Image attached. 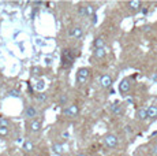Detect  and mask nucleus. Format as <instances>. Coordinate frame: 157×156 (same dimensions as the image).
<instances>
[{
    "label": "nucleus",
    "instance_id": "obj_1",
    "mask_svg": "<svg viewBox=\"0 0 157 156\" xmlns=\"http://www.w3.org/2000/svg\"><path fill=\"white\" fill-rule=\"evenodd\" d=\"M74 62V53H72L71 49L66 48L62 52V67L63 68H68Z\"/></svg>",
    "mask_w": 157,
    "mask_h": 156
},
{
    "label": "nucleus",
    "instance_id": "obj_2",
    "mask_svg": "<svg viewBox=\"0 0 157 156\" xmlns=\"http://www.w3.org/2000/svg\"><path fill=\"white\" fill-rule=\"evenodd\" d=\"M87 78H89V68L81 67L77 73V82L79 84V85H82V84H85L87 81Z\"/></svg>",
    "mask_w": 157,
    "mask_h": 156
},
{
    "label": "nucleus",
    "instance_id": "obj_3",
    "mask_svg": "<svg viewBox=\"0 0 157 156\" xmlns=\"http://www.w3.org/2000/svg\"><path fill=\"white\" fill-rule=\"evenodd\" d=\"M111 112H112L115 116H123L124 115V106L120 104L119 101H115L112 106H111Z\"/></svg>",
    "mask_w": 157,
    "mask_h": 156
},
{
    "label": "nucleus",
    "instance_id": "obj_4",
    "mask_svg": "<svg viewBox=\"0 0 157 156\" xmlns=\"http://www.w3.org/2000/svg\"><path fill=\"white\" fill-rule=\"evenodd\" d=\"M63 115L66 116H70V118H74V116H78L79 115V107L72 104V106H68L67 108L63 110Z\"/></svg>",
    "mask_w": 157,
    "mask_h": 156
},
{
    "label": "nucleus",
    "instance_id": "obj_5",
    "mask_svg": "<svg viewBox=\"0 0 157 156\" xmlns=\"http://www.w3.org/2000/svg\"><path fill=\"white\" fill-rule=\"evenodd\" d=\"M104 144L108 146V148H116L119 141H117V137L115 134H107L104 137Z\"/></svg>",
    "mask_w": 157,
    "mask_h": 156
},
{
    "label": "nucleus",
    "instance_id": "obj_6",
    "mask_svg": "<svg viewBox=\"0 0 157 156\" xmlns=\"http://www.w3.org/2000/svg\"><path fill=\"white\" fill-rule=\"evenodd\" d=\"M130 89H131V81H130V78H123L119 84V92L120 93H128Z\"/></svg>",
    "mask_w": 157,
    "mask_h": 156
},
{
    "label": "nucleus",
    "instance_id": "obj_7",
    "mask_svg": "<svg viewBox=\"0 0 157 156\" xmlns=\"http://www.w3.org/2000/svg\"><path fill=\"white\" fill-rule=\"evenodd\" d=\"M100 84L102 88H111L112 86V77L109 74H104L100 77Z\"/></svg>",
    "mask_w": 157,
    "mask_h": 156
},
{
    "label": "nucleus",
    "instance_id": "obj_8",
    "mask_svg": "<svg viewBox=\"0 0 157 156\" xmlns=\"http://www.w3.org/2000/svg\"><path fill=\"white\" fill-rule=\"evenodd\" d=\"M141 2H138V0H131V2L127 3V7L130 8V10L132 11V13H137V11L141 10Z\"/></svg>",
    "mask_w": 157,
    "mask_h": 156
},
{
    "label": "nucleus",
    "instance_id": "obj_9",
    "mask_svg": "<svg viewBox=\"0 0 157 156\" xmlns=\"http://www.w3.org/2000/svg\"><path fill=\"white\" fill-rule=\"evenodd\" d=\"M82 34H83V30H82L81 26H75V28H72L70 30V36L71 37H74V38H81L82 37Z\"/></svg>",
    "mask_w": 157,
    "mask_h": 156
},
{
    "label": "nucleus",
    "instance_id": "obj_10",
    "mask_svg": "<svg viewBox=\"0 0 157 156\" xmlns=\"http://www.w3.org/2000/svg\"><path fill=\"white\" fill-rule=\"evenodd\" d=\"M135 116H137V119H140V121H146V119H147V111H146V108H138L137 112H135Z\"/></svg>",
    "mask_w": 157,
    "mask_h": 156
},
{
    "label": "nucleus",
    "instance_id": "obj_11",
    "mask_svg": "<svg viewBox=\"0 0 157 156\" xmlns=\"http://www.w3.org/2000/svg\"><path fill=\"white\" fill-rule=\"evenodd\" d=\"M36 115H37V110H36L34 107H32V106L26 107V110H25V116H26V118L33 119Z\"/></svg>",
    "mask_w": 157,
    "mask_h": 156
},
{
    "label": "nucleus",
    "instance_id": "obj_12",
    "mask_svg": "<svg viewBox=\"0 0 157 156\" xmlns=\"http://www.w3.org/2000/svg\"><path fill=\"white\" fill-rule=\"evenodd\" d=\"M146 111H147V118H150V119L157 118V106H149L146 108Z\"/></svg>",
    "mask_w": 157,
    "mask_h": 156
},
{
    "label": "nucleus",
    "instance_id": "obj_13",
    "mask_svg": "<svg viewBox=\"0 0 157 156\" xmlns=\"http://www.w3.org/2000/svg\"><path fill=\"white\" fill-rule=\"evenodd\" d=\"M93 47H94L96 49L104 48V47H105V40H104V37H97V38H94V41H93Z\"/></svg>",
    "mask_w": 157,
    "mask_h": 156
},
{
    "label": "nucleus",
    "instance_id": "obj_14",
    "mask_svg": "<svg viewBox=\"0 0 157 156\" xmlns=\"http://www.w3.org/2000/svg\"><path fill=\"white\" fill-rule=\"evenodd\" d=\"M41 126H43V122L41 121H33L32 123H30V131L37 133V131L41 129Z\"/></svg>",
    "mask_w": 157,
    "mask_h": 156
},
{
    "label": "nucleus",
    "instance_id": "obj_15",
    "mask_svg": "<svg viewBox=\"0 0 157 156\" xmlns=\"http://www.w3.org/2000/svg\"><path fill=\"white\" fill-rule=\"evenodd\" d=\"M85 7H86L87 17H94L96 15V10H97V7H94L93 4H85Z\"/></svg>",
    "mask_w": 157,
    "mask_h": 156
},
{
    "label": "nucleus",
    "instance_id": "obj_16",
    "mask_svg": "<svg viewBox=\"0 0 157 156\" xmlns=\"http://www.w3.org/2000/svg\"><path fill=\"white\" fill-rule=\"evenodd\" d=\"M105 55H107L105 48H100V49H96L94 51V58H97V59H102Z\"/></svg>",
    "mask_w": 157,
    "mask_h": 156
},
{
    "label": "nucleus",
    "instance_id": "obj_17",
    "mask_svg": "<svg viewBox=\"0 0 157 156\" xmlns=\"http://www.w3.org/2000/svg\"><path fill=\"white\" fill-rule=\"evenodd\" d=\"M33 148H34V145H33V142L30 140H26L25 142H23V149H25V152H32Z\"/></svg>",
    "mask_w": 157,
    "mask_h": 156
},
{
    "label": "nucleus",
    "instance_id": "obj_18",
    "mask_svg": "<svg viewBox=\"0 0 157 156\" xmlns=\"http://www.w3.org/2000/svg\"><path fill=\"white\" fill-rule=\"evenodd\" d=\"M36 100H37L38 103H45V101H47V95H45L44 92H40V93L36 96Z\"/></svg>",
    "mask_w": 157,
    "mask_h": 156
},
{
    "label": "nucleus",
    "instance_id": "obj_19",
    "mask_svg": "<svg viewBox=\"0 0 157 156\" xmlns=\"http://www.w3.org/2000/svg\"><path fill=\"white\" fill-rule=\"evenodd\" d=\"M41 76V67H33L32 68V77L33 78H37V77H40Z\"/></svg>",
    "mask_w": 157,
    "mask_h": 156
},
{
    "label": "nucleus",
    "instance_id": "obj_20",
    "mask_svg": "<svg viewBox=\"0 0 157 156\" xmlns=\"http://www.w3.org/2000/svg\"><path fill=\"white\" fill-rule=\"evenodd\" d=\"M34 88H36V89H37V91H38V92H41V91H43V89L45 88V82H44V81H43V80L37 81V82H36V85H34Z\"/></svg>",
    "mask_w": 157,
    "mask_h": 156
},
{
    "label": "nucleus",
    "instance_id": "obj_21",
    "mask_svg": "<svg viewBox=\"0 0 157 156\" xmlns=\"http://www.w3.org/2000/svg\"><path fill=\"white\" fill-rule=\"evenodd\" d=\"M67 101H68L67 95H62V96H60V99H59V104H60V106H66V104H67Z\"/></svg>",
    "mask_w": 157,
    "mask_h": 156
},
{
    "label": "nucleus",
    "instance_id": "obj_22",
    "mask_svg": "<svg viewBox=\"0 0 157 156\" xmlns=\"http://www.w3.org/2000/svg\"><path fill=\"white\" fill-rule=\"evenodd\" d=\"M0 126H3V127H8V126H10V121H8L7 118H4V116H2V118H0Z\"/></svg>",
    "mask_w": 157,
    "mask_h": 156
},
{
    "label": "nucleus",
    "instance_id": "obj_23",
    "mask_svg": "<svg viewBox=\"0 0 157 156\" xmlns=\"http://www.w3.org/2000/svg\"><path fill=\"white\" fill-rule=\"evenodd\" d=\"M52 149H53V152H55V154H62L63 146L60 145V144H53V145H52Z\"/></svg>",
    "mask_w": 157,
    "mask_h": 156
},
{
    "label": "nucleus",
    "instance_id": "obj_24",
    "mask_svg": "<svg viewBox=\"0 0 157 156\" xmlns=\"http://www.w3.org/2000/svg\"><path fill=\"white\" fill-rule=\"evenodd\" d=\"M6 136H8V127L0 126V137H6Z\"/></svg>",
    "mask_w": 157,
    "mask_h": 156
},
{
    "label": "nucleus",
    "instance_id": "obj_25",
    "mask_svg": "<svg viewBox=\"0 0 157 156\" xmlns=\"http://www.w3.org/2000/svg\"><path fill=\"white\" fill-rule=\"evenodd\" d=\"M150 156H157V142H155L150 148Z\"/></svg>",
    "mask_w": 157,
    "mask_h": 156
},
{
    "label": "nucleus",
    "instance_id": "obj_26",
    "mask_svg": "<svg viewBox=\"0 0 157 156\" xmlns=\"http://www.w3.org/2000/svg\"><path fill=\"white\" fill-rule=\"evenodd\" d=\"M78 11H79V14L82 17H87V14H86V7L85 6H79V7H78Z\"/></svg>",
    "mask_w": 157,
    "mask_h": 156
},
{
    "label": "nucleus",
    "instance_id": "obj_27",
    "mask_svg": "<svg viewBox=\"0 0 157 156\" xmlns=\"http://www.w3.org/2000/svg\"><path fill=\"white\" fill-rule=\"evenodd\" d=\"M8 96H13V97H18V96H19V92H18V91H10V92H8Z\"/></svg>",
    "mask_w": 157,
    "mask_h": 156
},
{
    "label": "nucleus",
    "instance_id": "obj_28",
    "mask_svg": "<svg viewBox=\"0 0 157 156\" xmlns=\"http://www.w3.org/2000/svg\"><path fill=\"white\" fill-rule=\"evenodd\" d=\"M93 19H92V22L93 23H97V15H94V17H92Z\"/></svg>",
    "mask_w": 157,
    "mask_h": 156
},
{
    "label": "nucleus",
    "instance_id": "obj_29",
    "mask_svg": "<svg viewBox=\"0 0 157 156\" xmlns=\"http://www.w3.org/2000/svg\"><path fill=\"white\" fill-rule=\"evenodd\" d=\"M126 131H127V133H131V127H130V126H126Z\"/></svg>",
    "mask_w": 157,
    "mask_h": 156
},
{
    "label": "nucleus",
    "instance_id": "obj_30",
    "mask_svg": "<svg viewBox=\"0 0 157 156\" xmlns=\"http://www.w3.org/2000/svg\"><path fill=\"white\" fill-rule=\"evenodd\" d=\"M77 156H86V155H85V154H78Z\"/></svg>",
    "mask_w": 157,
    "mask_h": 156
},
{
    "label": "nucleus",
    "instance_id": "obj_31",
    "mask_svg": "<svg viewBox=\"0 0 157 156\" xmlns=\"http://www.w3.org/2000/svg\"><path fill=\"white\" fill-rule=\"evenodd\" d=\"M156 6H157V2H156Z\"/></svg>",
    "mask_w": 157,
    "mask_h": 156
}]
</instances>
